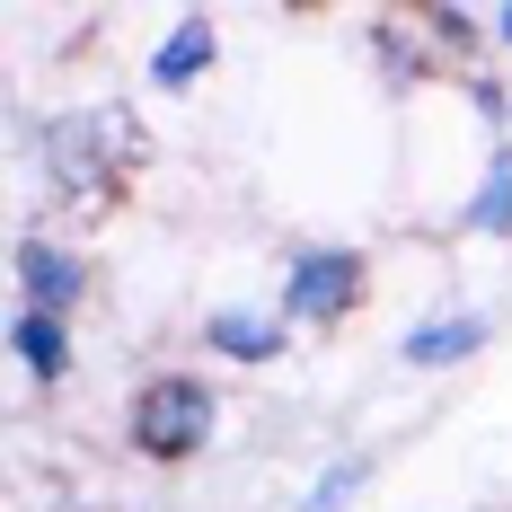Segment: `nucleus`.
Masks as SVG:
<instances>
[{
    "instance_id": "nucleus-1",
    "label": "nucleus",
    "mask_w": 512,
    "mask_h": 512,
    "mask_svg": "<svg viewBox=\"0 0 512 512\" xmlns=\"http://www.w3.org/2000/svg\"><path fill=\"white\" fill-rule=\"evenodd\" d=\"M142 159V124L124 115V106H80V115H53L45 124V168H53V195H71V204L106 212L115 195V177Z\"/></svg>"
},
{
    "instance_id": "nucleus-2",
    "label": "nucleus",
    "mask_w": 512,
    "mask_h": 512,
    "mask_svg": "<svg viewBox=\"0 0 512 512\" xmlns=\"http://www.w3.org/2000/svg\"><path fill=\"white\" fill-rule=\"evenodd\" d=\"M124 433H133V451H142L151 468L195 460V451L212 442V389L195 380V371H159V380H142V389H133Z\"/></svg>"
},
{
    "instance_id": "nucleus-3",
    "label": "nucleus",
    "mask_w": 512,
    "mask_h": 512,
    "mask_svg": "<svg viewBox=\"0 0 512 512\" xmlns=\"http://www.w3.org/2000/svg\"><path fill=\"white\" fill-rule=\"evenodd\" d=\"M362 292H371V265L354 248H301L292 274H283V318L292 327H336Z\"/></svg>"
},
{
    "instance_id": "nucleus-4",
    "label": "nucleus",
    "mask_w": 512,
    "mask_h": 512,
    "mask_svg": "<svg viewBox=\"0 0 512 512\" xmlns=\"http://www.w3.org/2000/svg\"><path fill=\"white\" fill-rule=\"evenodd\" d=\"M9 274H18V309H45V318H71L80 292H89V265L71 248H53V239H18Z\"/></svg>"
},
{
    "instance_id": "nucleus-5",
    "label": "nucleus",
    "mask_w": 512,
    "mask_h": 512,
    "mask_svg": "<svg viewBox=\"0 0 512 512\" xmlns=\"http://www.w3.org/2000/svg\"><path fill=\"white\" fill-rule=\"evenodd\" d=\"M486 309H442V318H424V327H407V345L398 354L415 362V371H451V362H468V354H486Z\"/></svg>"
},
{
    "instance_id": "nucleus-6",
    "label": "nucleus",
    "mask_w": 512,
    "mask_h": 512,
    "mask_svg": "<svg viewBox=\"0 0 512 512\" xmlns=\"http://www.w3.org/2000/svg\"><path fill=\"white\" fill-rule=\"evenodd\" d=\"M9 345H18V362H27L45 389L71 380V336H62V318H45V309H9Z\"/></svg>"
},
{
    "instance_id": "nucleus-7",
    "label": "nucleus",
    "mask_w": 512,
    "mask_h": 512,
    "mask_svg": "<svg viewBox=\"0 0 512 512\" xmlns=\"http://www.w3.org/2000/svg\"><path fill=\"white\" fill-rule=\"evenodd\" d=\"M212 45H221V36H212V18H177V27H168V45L151 53V89H195V80L212 71Z\"/></svg>"
},
{
    "instance_id": "nucleus-8",
    "label": "nucleus",
    "mask_w": 512,
    "mask_h": 512,
    "mask_svg": "<svg viewBox=\"0 0 512 512\" xmlns=\"http://www.w3.org/2000/svg\"><path fill=\"white\" fill-rule=\"evenodd\" d=\"M204 345H212V354H230V362H274V354H283V327L256 318V309H221V318L204 327Z\"/></svg>"
},
{
    "instance_id": "nucleus-9",
    "label": "nucleus",
    "mask_w": 512,
    "mask_h": 512,
    "mask_svg": "<svg viewBox=\"0 0 512 512\" xmlns=\"http://www.w3.org/2000/svg\"><path fill=\"white\" fill-rule=\"evenodd\" d=\"M468 230H486V239L512 230V142H495V159H486V177L468 195Z\"/></svg>"
},
{
    "instance_id": "nucleus-10",
    "label": "nucleus",
    "mask_w": 512,
    "mask_h": 512,
    "mask_svg": "<svg viewBox=\"0 0 512 512\" xmlns=\"http://www.w3.org/2000/svg\"><path fill=\"white\" fill-rule=\"evenodd\" d=\"M362 486H371V451H345V460H327V468H318V486H309L292 512H345Z\"/></svg>"
},
{
    "instance_id": "nucleus-11",
    "label": "nucleus",
    "mask_w": 512,
    "mask_h": 512,
    "mask_svg": "<svg viewBox=\"0 0 512 512\" xmlns=\"http://www.w3.org/2000/svg\"><path fill=\"white\" fill-rule=\"evenodd\" d=\"M415 27H424V36H442L451 53H477V45H486V18H468V9H442V0H433Z\"/></svg>"
},
{
    "instance_id": "nucleus-12",
    "label": "nucleus",
    "mask_w": 512,
    "mask_h": 512,
    "mask_svg": "<svg viewBox=\"0 0 512 512\" xmlns=\"http://www.w3.org/2000/svg\"><path fill=\"white\" fill-rule=\"evenodd\" d=\"M477 115H486V124H512V98H504V80H477Z\"/></svg>"
},
{
    "instance_id": "nucleus-13",
    "label": "nucleus",
    "mask_w": 512,
    "mask_h": 512,
    "mask_svg": "<svg viewBox=\"0 0 512 512\" xmlns=\"http://www.w3.org/2000/svg\"><path fill=\"white\" fill-rule=\"evenodd\" d=\"M495 36H504V45H512V0H504V9H495Z\"/></svg>"
}]
</instances>
